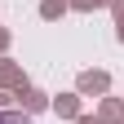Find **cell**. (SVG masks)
Here are the masks:
<instances>
[{
	"mask_svg": "<svg viewBox=\"0 0 124 124\" xmlns=\"http://www.w3.org/2000/svg\"><path fill=\"white\" fill-rule=\"evenodd\" d=\"M0 124H31V115H22V111H0Z\"/></svg>",
	"mask_w": 124,
	"mask_h": 124,
	"instance_id": "1",
	"label": "cell"
}]
</instances>
